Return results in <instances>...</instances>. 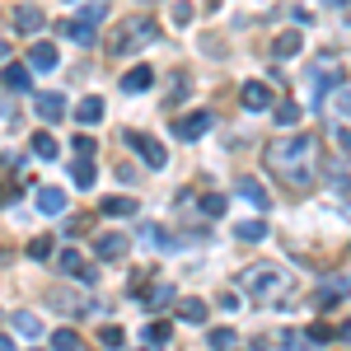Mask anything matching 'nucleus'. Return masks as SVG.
I'll return each mask as SVG.
<instances>
[{
    "mask_svg": "<svg viewBox=\"0 0 351 351\" xmlns=\"http://www.w3.org/2000/svg\"><path fill=\"white\" fill-rule=\"evenodd\" d=\"M300 47H304V38H300L295 28H291V33H276V43H271V52L281 56V61H286V56H295Z\"/></svg>",
    "mask_w": 351,
    "mask_h": 351,
    "instance_id": "obj_20",
    "label": "nucleus"
},
{
    "mask_svg": "<svg viewBox=\"0 0 351 351\" xmlns=\"http://www.w3.org/2000/svg\"><path fill=\"white\" fill-rule=\"evenodd\" d=\"M337 342H351V319H347L342 328H337Z\"/></svg>",
    "mask_w": 351,
    "mask_h": 351,
    "instance_id": "obj_42",
    "label": "nucleus"
},
{
    "mask_svg": "<svg viewBox=\"0 0 351 351\" xmlns=\"http://www.w3.org/2000/svg\"><path fill=\"white\" fill-rule=\"evenodd\" d=\"M150 43H160V24H155L150 14H132V19H122V24L112 28L108 52L112 56H132V52H141V47H150Z\"/></svg>",
    "mask_w": 351,
    "mask_h": 351,
    "instance_id": "obj_2",
    "label": "nucleus"
},
{
    "mask_svg": "<svg viewBox=\"0 0 351 351\" xmlns=\"http://www.w3.org/2000/svg\"><path fill=\"white\" fill-rule=\"evenodd\" d=\"M173 24H192V5H188V0L173 5Z\"/></svg>",
    "mask_w": 351,
    "mask_h": 351,
    "instance_id": "obj_39",
    "label": "nucleus"
},
{
    "mask_svg": "<svg viewBox=\"0 0 351 351\" xmlns=\"http://www.w3.org/2000/svg\"><path fill=\"white\" fill-rule=\"evenodd\" d=\"M141 239H145V248H173V239L164 234L160 225H150V230H141Z\"/></svg>",
    "mask_w": 351,
    "mask_h": 351,
    "instance_id": "obj_30",
    "label": "nucleus"
},
{
    "mask_svg": "<svg viewBox=\"0 0 351 351\" xmlns=\"http://www.w3.org/2000/svg\"><path fill=\"white\" fill-rule=\"evenodd\" d=\"M28 258H33V263H43V258H52V239H47V234H38V239L28 243Z\"/></svg>",
    "mask_w": 351,
    "mask_h": 351,
    "instance_id": "obj_32",
    "label": "nucleus"
},
{
    "mask_svg": "<svg viewBox=\"0 0 351 351\" xmlns=\"http://www.w3.org/2000/svg\"><path fill=\"white\" fill-rule=\"evenodd\" d=\"M309 84H314V99H328L332 84H342V61H337V56H319V61L309 66Z\"/></svg>",
    "mask_w": 351,
    "mask_h": 351,
    "instance_id": "obj_4",
    "label": "nucleus"
},
{
    "mask_svg": "<svg viewBox=\"0 0 351 351\" xmlns=\"http://www.w3.org/2000/svg\"><path fill=\"white\" fill-rule=\"evenodd\" d=\"M211 122H216V117H211L206 108H197V112H183V117L173 122V136H178V141H202V136L211 132Z\"/></svg>",
    "mask_w": 351,
    "mask_h": 351,
    "instance_id": "obj_5",
    "label": "nucleus"
},
{
    "mask_svg": "<svg viewBox=\"0 0 351 351\" xmlns=\"http://www.w3.org/2000/svg\"><path fill=\"white\" fill-rule=\"evenodd\" d=\"M66 33H71L80 47H89V43H94V24H80V19H71V24H66Z\"/></svg>",
    "mask_w": 351,
    "mask_h": 351,
    "instance_id": "obj_31",
    "label": "nucleus"
},
{
    "mask_svg": "<svg viewBox=\"0 0 351 351\" xmlns=\"http://www.w3.org/2000/svg\"><path fill=\"white\" fill-rule=\"evenodd\" d=\"M71 178H75V188H94V178H99V173H94L89 155H80V160L71 164Z\"/></svg>",
    "mask_w": 351,
    "mask_h": 351,
    "instance_id": "obj_23",
    "label": "nucleus"
},
{
    "mask_svg": "<svg viewBox=\"0 0 351 351\" xmlns=\"http://www.w3.org/2000/svg\"><path fill=\"white\" fill-rule=\"evenodd\" d=\"M243 108H248V112H267L271 108V89H267V84H258V80L243 84Z\"/></svg>",
    "mask_w": 351,
    "mask_h": 351,
    "instance_id": "obj_12",
    "label": "nucleus"
},
{
    "mask_svg": "<svg viewBox=\"0 0 351 351\" xmlns=\"http://www.w3.org/2000/svg\"><path fill=\"white\" fill-rule=\"evenodd\" d=\"M28 150H33L38 160H56V150H61V145H56V136H52V132H33Z\"/></svg>",
    "mask_w": 351,
    "mask_h": 351,
    "instance_id": "obj_18",
    "label": "nucleus"
},
{
    "mask_svg": "<svg viewBox=\"0 0 351 351\" xmlns=\"http://www.w3.org/2000/svg\"><path fill=\"white\" fill-rule=\"evenodd\" d=\"M234 192H239L243 202H253V206H263V211H267V206H271L267 188H263V183H258V178H253V173H243L239 183H234Z\"/></svg>",
    "mask_w": 351,
    "mask_h": 351,
    "instance_id": "obj_10",
    "label": "nucleus"
},
{
    "mask_svg": "<svg viewBox=\"0 0 351 351\" xmlns=\"http://www.w3.org/2000/svg\"><path fill=\"white\" fill-rule=\"evenodd\" d=\"M150 84H155V71H150V66H132V71L122 75V89H127V94H141V89H150Z\"/></svg>",
    "mask_w": 351,
    "mask_h": 351,
    "instance_id": "obj_17",
    "label": "nucleus"
},
{
    "mask_svg": "<svg viewBox=\"0 0 351 351\" xmlns=\"http://www.w3.org/2000/svg\"><path fill=\"white\" fill-rule=\"evenodd\" d=\"M234 234H239L243 243H258V239H267V220H239V225H234Z\"/></svg>",
    "mask_w": 351,
    "mask_h": 351,
    "instance_id": "obj_22",
    "label": "nucleus"
},
{
    "mask_svg": "<svg viewBox=\"0 0 351 351\" xmlns=\"http://www.w3.org/2000/svg\"><path fill=\"white\" fill-rule=\"evenodd\" d=\"M38 117L43 122H61L66 117V99L61 94H38Z\"/></svg>",
    "mask_w": 351,
    "mask_h": 351,
    "instance_id": "obj_16",
    "label": "nucleus"
},
{
    "mask_svg": "<svg viewBox=\"0 0 351 351\" xmlns=\"http://www.w3.org/2000/svg\"><path fill=\"white\" fill-rule=\"evenodd\" d=\"M337 145H342V150L351 155V132H347V127H337Z\"/></svg>",
    "mask_w": 351,
    "mask_h": 351,
    "instance_id": "obj_41",
    "label": "nucleus"
},
{
    "mask_svg": "<svg viewBox=\"0 0 351 351\" xmlns=\"http://www.w3.org/2000/svg\"><path fill=\"white\" fill-rule=\"evenodd\" d=\"M0 84H5L10 94H24V89H33V66H5V71H0Z\"/></svg>",
    "mask_w": 351,
    "mask_h": 351,
    "instance_id": "obj_9",
    "label": "nucleus"
},
{
    "mask_svg": "<svg viewBox=\"0 0 351 351\" xmlns=\"http://www.w3.org/2000/svg\"><path fill=\"white\" fill-rule=\"evenodd\" d=\"M0 351H14V337H5V332H0Z\"/></svg>",
    "mask_w": 351,
    "mask_h": 351,
    "instance_id": "obj_43",
    "label": "nucleus"
},
{
    "mask_svg": "<svg viewBox=\"0 0 351 351\" xmlns=\"http://www.w3.org/2000/svg\"><path fill=\"white\" fill-rule=\"evenodd\" d=\"M10 324H14V332H19V337H47L43 319H38V314H28V309H14V319H10Z\"/></svg>",
    "mask_w": 351,
    "mask_h": 351,
    "instance_id": "obj_13",
    "label": "nucleus"
},
{
    "mask_svg": "<svg viewBox=\"0 0 351 351\" xmlns=\"http://www.w3.org/2000/svg\"><path fill=\"white\" fill-rule=\"evenodd\" d=\"M178 319L183 324H206V300H178Z\"/></svg>",
    "mask_w": 351,
    "mask_h": 351,
    "instance_id": "obj_21",
    "label": "nucleus"
},
{
    "mask_svg": "<svg viewBox=\"0 0 351 351\" xmlns=\"http://www.w3.org/2000/svg\"><path fill=\"white\" fill-rule=\"evenodd\" d=\"M104 14H108V0H84L80 10H75V19H80V24H104Z\"/></svg>",
    "mask_w": 351,
    "mask_h": 351,
    "instance_id": "obj_19",
    "label": "nucleus"
},
{
    "mask_svg": "<svg viewBox=\"0 0 351 351\" xmlns=\"http://www.w3.org/2000/svg\"><path fill=\"white\" fill-rule=\"evenodd\" d=\"M332 108L342 112V117H351V84H337V94H332Z\"/></svg>",
    "mask_w": 351,
    "mask_h": 351,
    "instance_id": "obj_34",
    "label": "nucleus"
},
{
    "mask_svg": "<svg viewBox=\"0 0 351 351\" xmlns=\"http://www.w3.org/2000/svg\"><path fill=\"white\" fill-rule=\"evenodd\" d=\"M5 52H10V47H5V38H0V61H5Z\"/></svg>",
    "mask_w": 351,
    "mask_h": 351,
    "instance_id": "obj_45",
    "label": "nucleus"
},
{
    "mask_svg": "<svg viewBox=\"0 0 351 351\" xmlns=\"http://www.w3.org/2000/svg\"><path fill=\"white\" fill-rule=\"evenodd\" d=\"M267 169H271V173H276V178H281L291 192L314 188V141H309L304 132L271 141V145H267Z\"/></svg>",
    "mask_w": 351,
    "mask_h": 351,
    "instance_id": "obj_1",
    "label": "nucleus"
},
{
    "mask_svg": "<svg viewBox=\"0 0 351 351\" xmlns=\"http://www.w3.org/2000/svg\"><path fill=\"white\" fill-rule=\"evenodd\" d=\"M304 342H337V328H328V324H309L304 332H300Z\"/></svg>",
    "mask_w": 351,
    "mask_h": 351,
    "instance_id": "obj_28",
    "label": "nucleus"
},
{
    "mask_svg": "<svg viewBox=\"0 0 351 351\" xmlns=\"http://www.w3.org/2000/svg\"><path fill=\"white\" fill-rule=\"evenodd\" d=\"M127 248H132V239H127V234H117V230L94 239V253H99L104 263H117V258H127Z\"/></svg>",
    "mask_w": 351,
    "mask_h": 351,
    "instance_id": "obj_7",
    "label": "nucleus"
},
{
    "mask_svg": "<svg viewBox=\"0 0 351 351\" xmlns=\"http://www.w3.org/2000/svg\"><path fill=\"white\" fill-rule=\"evenodd\" d=\"M28 66L33 71H56V47L52 43H33L28 47Z\"/></svg>",
    "mask_w": 351,
    "mask_h": 351,
    "instance_id": "obj_14",
    "label": "nucleus"
},
{
    "mask_svg": "<svg viewBox=\"0 0 351 351\" xmlns=\"http://www.w3.org/2000/svg\"><path fill=\"white\" fill-rule=\"evenodd\" d=\"M324 5H337V10H342V5H347V0H324Z\"/></svg>",
    "mask_w": 351,
    "mask_h": 351,
    "instance_id": "obj_44",
    "label": "nucleus"
},
{
    "mask_svg": "<svg viewBox=\"0 0 351 351\" xmlns=\"http://www.w3.org/2000/svg\"><path fill=\"white\" fill-rule=\"evenodd\" d=\"M173 300V286H155V291H145V304L155 309V304H169Z\"/></svg>",
    "mask_w": 351,
    "mask_h": 351,
    "instance_id": "obj_37",
    "label": "nucleus"
},
{
    "mask_svg": "<svg viewBox=\"0 0 351 351\" xmlns=\"http://www.w3.org/2000/svg\"><path fill=\"white\" fill-rule=\"evenodd\" d=\"M104 216H112V220L136 216V197H108V202H104Z\"/></svg>",
    "mask_w": 351,
    "mask_h": 351,
    "instance_id": "obj_24",
    "label": "nucleus"
},
{
    "mask_svg": "<svg viewBox=\"0 0 351 351\" xmlns=\"http://www.w3.org/2000/svg\"><path fill=\"white\" fill-rule=\"evenodd\" d=\"M47 342H52L56 351H75V347H80V337H75V328H56V332L47 337Z\"/></svg>",
    "mask_w": 351,
    "mask_h": 351,
    "instance_id": "obj_27",
    "label": "nucleus"
},
{
    "mask_svg": "<svg viewBox=\"0 0 351 351\" xmlns=\"http://www.w3.org/2000/svg\"><path fill=\"white\" fill-rule=\"evenodd\" d=\"M43 24H47V14H43L38 5H14V28H19V33H38Z\"/></svg>",
    "mask_w": 351,
    "mask_h": 351,
    "instance_id": "obj_11",
    "label": "nucleus"
},
{
    "mask_svg": "<svg viewBox=\"0 0 351 351\" xmlns=\"http://www.w3.org/2000/svg\"><path fill=\"white\" fill-rule=\"evenodd\" d=\"M71 150H75V155H94V141H89V136H75V145H71Z\"/></svg>",
    "mask_w": 351,
    "mask_h": 351,
    "instance_id": "obj_40",
    "label": "nucleus"
},
{
    "mask_svg": "<svg viewBox=\"0 0 351 351\" xmlns=\"http://www.w3.org/2000/svg\"><path fill=\"white\" fill-rule=\"evenodd\" d=\"M75 117H80V122H99V117H104V99H99V94H89V99H80V108H75Z\"/></svg>",
    "mask_w": 351,
    "mask_h": 351,
    "instance_id": "obj_26",
    "label": "nucleus"
},
{
    "mask_svg": "<svg viewBox=\"0 0 351 351\" xmlns=\"http://www.w3.org/2000/svg\"><path fill=\"white\" fill-rule=\"evenodd\" d=\"M206 342H211V347H234V342H239V332H234V328H211V337H206Z\"/></svg>",
    "mask_w": 351,
    "mask_h": 351,
    "instance_id": "obj_33",
    "label": "nucleus"
},
{
    "mask_svg": "<svg viewBox=\"0 0 351 351\" xmlns=\"http://www.w3.org/2000/svg\"><path fill=\"white\" fill-rule=\"evenodd\" d=\"M141 337H145V347H150V342H155V347H164V342L173 337V324H164V319H155V324H145V332H141Z\"/></svg>",
    "mask_w": 351,
    "mask_h": 351,
    "instance_id": "obj_25",
    "label": "nucleus"
},
{
    "mask_svg": "<svg viewBox=\"0 0 351 351\" xmlns=\"http://www.w3.org/2000/svg\"><path fill=\"white\" fill-rule=\"evenodd\" d=\"M243 291L258 300V304H276V300L291 291V276H286L281 267H271V263H263V267L243 271Z\"/></svg>",
    "mask_w": 351,
    "mask_h": 351,
    "instance_id": "obj_3",
    "label": "nucleus"
},
{
    "mask_svg": "<svg viewBox=\"0 0 351 351\" xmlns=\"http://www.w3.org/2000/svg\"><path fill=\"white\" fill-rule=\"evenodd\" d=\"M38 211H43V216H61V211H66V192L61 188H38Z\"/></svg>",
    "mask_w": 351,
    "mask_h": 351,
    "instance_id": "obj_15",
    "label": "nucleus"
},
{
    "mask_svg": "<svg viewBox=\"0 0 351 351\" xmlns=\"http://www.w3.org/2000/svg\"><path fill=\"white\" fill-rule=\"evenodd\" d=\"M56 267L66 271V276H75V281H94V276H99V271L89 267V263H84V258L75 253V248H66V253L56 258Z\"/></svg>",
    "mask_w": 351,
    "mask_h": 351,
    "instance_id": "obj_8",
    "label": "nucleus"
},
{
    "mask_svg": "<svg viewBox=\"0 0 351 351\" xmlns=\"http://www.w3.org/2000/svg\"><path fill=\"white\" fill-rule=\"evenodd\" d=\"M342 295H347V281H328L324 291H319V304H324V309L328 304H342Z\"/></svg>",
    "mask_w": 351,
    "mask_h": 351,
    "instance_id": "obj_29",
    "label": "nucleus"
},
{
    "mask_svg": "<svg viewBox=\"0 0 351 351\" xmlns=\"http://www.w3.org/2000/svg\"><path fill=\"white\" fill-rule=\"evenodd\" d=\"M225 202H230V197H216V192H211V197H202V211H206V216H225Z\"/></svg>",
    "mask_w": 351,
    "mask_h": 351,
    "instance_id": "obj_38",
    "label": "nucleus"
},
{
    "mask_svg": "<svg viewBox=\"0 0 351 351\" xmlns=\"http://www.w3.org/2000/svg\"><path fill=\"white\" fill-rule=\"evenodd\" d=\"M276 122H281V127H295L300 122V104H281V108H276Z\"/></svg>",
    "mask_w": 351,
    "mask_h": 351,
    "instance_id": "obj_36",
    "label": "nucleus"
},
{
    "mask_svg": "<svg viewBox=\"0 0 351 351\" xmlns=\"http://www.w3.org/2000/svg\"><path fill=\"white\" fill-rule=\"evenodd\" d=\"M99 342H104V347H122V342H127V332H122L117 324H108L104 332H99Z\"/></svg>",
    "mask_w": 351,
    "mask_h": 351,
    "instance_id": "obj_35",
    "label": "nucleus"
},
{
    "mask_svg": "<svg viewBox=\"0 0 351 351\" xmlns=\"http://www.w3.org/2000/svg\"><path fill=\"white\" fill-rule=\"evenodd\" d=\"M127 141L136 145V155H141V160L150 164V169H164V164H169V155H164V145L155 141V136H145V132H132Z\"/></svg>",
    "mask_w": 351,
    "mask_h": 351,
    "instance_id": "obj_6",
    "label": "nucleus"
}]
</instances>
